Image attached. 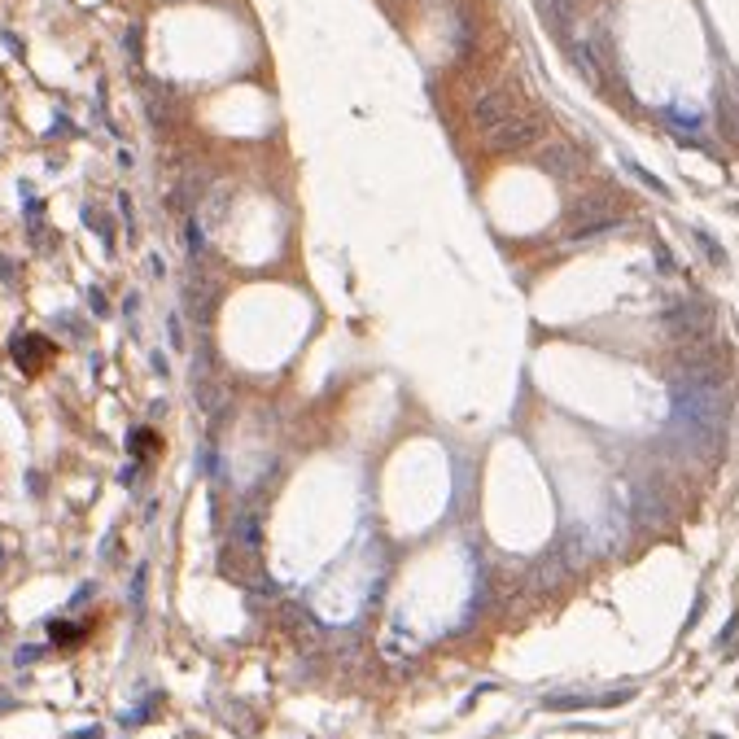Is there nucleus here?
<instances>
[{"mask_svg": "<svg viewBox=\"0 0 739 739\" xmlns=\"http://www.w3.org/2000/svg\"><path fill=\"white\" fill-rule=\"evenodd\" d=\"M674 420L687 424L692 438H717L726 424V398H722L717 381H678L674 385Z\"/></svg>", "mask_w": 739, "mask_h": 739, "instance_id": "f257e3e1", "label": "nucleus"}, {"mask_svg": "<svg viewBox=\"0 0 739 739\" xmlns=\"http://www.w3.org/2000/svg\"><path fill=\"white\" fill-rule=\"evenodd\" d=\"M617 223H621V210L609 202V197H582L578 206H569V215H565V232H569L573 241H590V237L613 232Z\"/></svg>", "mask_w": 739, "mask_h": 739, "instance_id": "f03ea898", "label": "nucleus"}, {"mask_svg": "<svg viewBox=\"0 0 739 739\" xmlns=\"http://www.w3.org/2000/svg\"><path fill=\"white\" fill-rule=\"evenodd\" d=\"M726 372V350L717 341L700 337V341H687V346L674 354V381H722Z\"/></svg>", "mask_w": 739, "mask_h": 739, "instance_id": "7ed1b4c3", "label": "nucleus"}, {"mask_svg": "<svg viewBox=\"0 0 739 739\" xmlns=\"http://www.w3.org/2000/svg\"><path fill=\"white\" fill-rule=\"evenodd\" d=\"M547 136V123L538 119L534 110H516L507 123H499L495 131H486V140H490V149H499V154H521V149H534L538 140Z\"/></svg>", "mask_w": 739, "mask_h": 739, "instance_id": "20e7f679", "label": "nucleus"}, {"mask_svg": "<svg viewBox=\"0 0 739 739\" xmlns=\"http://www.w3.org/2000/svg\"><path fill=\"white\" fill-rule=\"evenodd\" d=\"M665 328L674 337H687V341H700V337H709V328H713V306L709 302H696V298H687L682 306H674L665 315Z\"/></svg>", "mask_w": 739, "mask_h": 739, "instance_id": "39448f33", "label": "nucleus"}, {"mask_svg": "<svg viewBox=\"0 0 739 739\" xmlns=\"http://www.w3.org/2000/svg\"><path fill=\"white\" fill-rule=\"evenodd\" d=\"M516 110H525L521 96H516V88H495V92L477 96V105H472V123H477V131H495L499 123L512 119Z\"/></svg>", "mask_w": 739, "mask_h": 739, "instance_id": "423d86ee", "label": "nucleus"}, {"mask_svg": "<svg viewBox=\"0 0 739 739\" xmlns=\"http://www.w3.org/2000/svg\"><path fill=\"white\" fill-rule=\"evenodd\" d=\"M538 167H543L547 175H555V179H573L582 171V154L573 149V144H547V149L538 154Z\"/></svg>", "mask_w": 739, "mask_h": 739, "instance_id": "0eeeda50", "label": "nucleus"}, {"mask_svg": "<svg viewBox=\"0 0 739 739\" xmlns=\"http://www.w3.org/2000/svg\"><path fill=\"white\" fill-rule=\"evenodd\" d=\"M639 516L652 521V525H665L669 516H674V503H665L652 486H643V490H639Z\"/></svg>", "mask_w": 739, "mask_h": 739, "instance_id": "6e6552de", "label": "nucleus"}, {"mask_svg": "<svg viewBox=\"0 0 739 739\" xmlns=\"http://www.w3.org/2000/svg\"><path fill=\"white\" fill-rule=\"evenodd\" d=\"M258 538H262V525H258V516H254V512H241V516H237V547H250V551H258Z\"/></svg>", "mask_w": 739, "mask_h": 739, "instance_id": "1a4fd4ad", "label": "nucleus"}, {"mask_svg": "<svg viewBox=\"0 0 739 739\" xmlns=\"http://www.w3.org/2000/svg\"><path fill=\"white\" fill-rule=\"evenodd\" d=\"M131 604H136V609L144 604V565L136 569V578H131Z\"/></svg>", "mask_w": 739, "mask_h": 739, "instance_id": "9d476101", "label": "nucleus"}, {"mask_svg": "<svg viewBox=\"0 0 739 739\" xmlns=\"http://www.w3.org/2000/svg\"><path fill=\"white\" fill-rule=\"evenodd\" d=\"M188 250H193V254H197V250H202V227H197V219L188 223Z\"/></svg>", "mask_w": 739, "mask_h": 739, "instance_id": "9b49d317", "label": "nucleus"}, {"mask_svg": "<svg viewBox=\"0 0 739 739\" xmlns=\"http://www.w3.org/2000/svg\"><path fill=\"white\" fill-rule=\"evenodd\" d=\"M84 626H53V639H79Z\"/></svg>", "mask_w": 739, "mask_h": 739, "instance_id": "f8f14e48", "label": "nucleus"}]
</instances>
